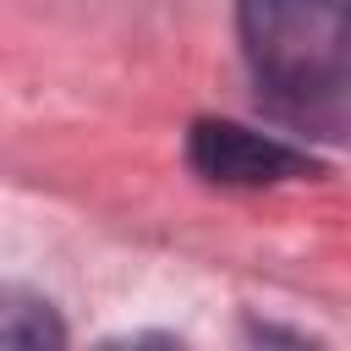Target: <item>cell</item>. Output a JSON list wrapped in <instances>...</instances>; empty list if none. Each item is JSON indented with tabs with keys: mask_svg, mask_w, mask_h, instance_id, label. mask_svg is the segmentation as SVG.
Listing matches in <instances>:
<instances>
[{
	"mask_svg": "<svg viewBox=\"0 0 351 351\" xmlns=\"http://www.w3.org/2000/svg\"><path fill=\"white\" fill-rule=\"evenodd\" d=\"M236 38L252 82L285 110L351 93V0H236Z\"/></svg>",
	"mask_w": 351,
	"mask_h": 351,
	"instance_id": "6da1fadb",
	"label": "cell"
},
{
	"mask_svg": "<svg viewBox=\"0 0 351 351\" xmlns=\"http://www.w3.org/2000/svg\"><path fill=\"white\" fill-rule=\"evenodd\" d=\"M0 340L11 351H55V346H66V324L49 296H38L27 285H5L0 291Z\"/></svg>",
	"mask_w": 351,
	"mask_h": 351,
	"instance_id": "3957f363",
	"label": "cell"
},
{
	"mask_svg": "<svg viewBox=\"0 0 351 351\" xmlns=\"http://www.w3.org/2000/svg\"><path fill=\"white\" fill-rule=\"evenodd\" d=\"M186 165L214 181V186H280V181H307V176H324V165L274 137V132H258V126H241V121H225V115H203L192 121L186 132Z\"/></svg>",
	"mask_w": 351,
	"mask_h": 351,
	"instance_id": "7a4b0ae2",
	"label": "cell"
}]
</instances>
